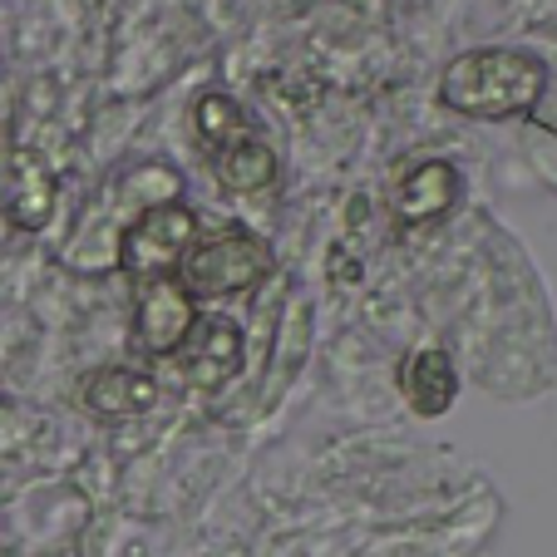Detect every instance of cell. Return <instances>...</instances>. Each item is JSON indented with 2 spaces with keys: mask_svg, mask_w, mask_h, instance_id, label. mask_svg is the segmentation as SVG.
I'll return each instance as SVG.
<instances>
[{
  "mask_svg": "<svg viewBox=\"0 0 557 557\" xmlns=\"http://www.w3.org/2000/svg\"><path fill=\"white\" fill-rule=\"evenodd\" d=\"M193 321H198V301L183 292L178 276H158V282H138L134 296V346L144 356H178L188 341Z\"/></svg>",
  "mask_w": 557,
  "mask_h": 557,
  "instance_id": "5b68a950",
  "label": "cell"
},
{
  "mask_svg": "<svg viewBox=\"0 0 557 557\" xmlns=\"http://www.w3.org/2000/svg\"><path fill=\"white\" fill-rule=\"evenodd\" d=\"M173 360L193 389H222L243 370V326L232 315H198Z\"/></svg>",
  "mask_w": 557,
  "mask_h": 557,
  "instance_id": "8992f818",
  "label": "cell"
},
{
  "mask_svg": "<svg viewBox=\"0 0 557 557\" xmlns=\"http://www.w3.org/2000/svg\"><path fill=\"white\" fill-rule=\"evenodd\" d=\"M212 163V178L222 183L227 193H267L276 178H282V158H276V148L262 138V128L247 138H237V144L218 148V153L208 158Z\"/></svg>",
  "mask_w": 557,
  "mask_h": 557,
  "instance_id": "30bf717a",
  "label": "cell"
},
{
  "mask_svg": "<svg viewBox=\"0 0 557 557\" xmlns=\"http://www.w3.org/2000/svg\"><path fill=\"white\" fill-rule=\"evenodd\" d=\"M85 405L99 420H138L158 405V380L138 366H104L85 380Z\"/></svg>",
  "mask_w": 557,
  "mask_h": 557,
  "instance_id": "ba28073f",
  "label": "cell"
},
{
  "mask_svg": "<svg viewBox=\"0 0 557 557\" xmlns=\"http://www.w3.org/2000/svg\"><path fill=\"white\" fill-rule=\"evenodd\" d=\"M547 95V64L533 50L484 45L440 70V104L463 119H518Z\"/></svg>",
  "mask_w": 557,
  "mask_h": 557,
  "instance_id": "6da1fadb",
  "label": "cell"
},
{
  "mask_svg": "<svg viewBox=\"0 0 557 557\" xmlns=\"http://www.w3.org/2000/svg\"><path fill=\"white\" fill-rule=\"evenodd\" d=\"M400 395L420 420H440L444 410L454 405L459 395V375H454V360L444 350L424 346V350H410L400 366Z\"/></svg>",
  "mask_w": 557,
  "mask_h": 557,
  "instance_id": "9c48e42d",
  "label": "cell"
},
{
  "mask_svg": "<svg viewBox=\"0 0 557 557\" xmlns=\"http://www.w3.org/2000/svg\"><path fill=\"white\" fill-rule=\"evenodd\" d=\"M459 193H463V178L449 158H424V163H414V169L395 183V222H400L405 232L430 227V222L449 218Z\"/></svg>",
  "mask_w": 557,
  "mask_h": 557,
  "instance_id": "52a82bcc",
  "label": "cell"
},
{
  "mask_svg": "<svg viewBox=\"0 0 557 557\" xmlns=\"http://www.w3.org/2000/svg\"><path fill=\"white\" fill-rule=\"evenodd\" d=\"M60 178H54L50 158L35 148H5L0 153V212L21 232H40L54 218Z\"/></svg>",
  "mask_w": 557,
  "mask_h": 557,
  "instance_id": "277c9868",
  "label": "cell"
},
{
  "mask_svg": "<svg viewBox=\"0 0 557 557\" xmlns=\"http://www.w3.org/2000/svg\"><path fill=\"white\" fill-rule=\"evenodd\" d=\"M276 272L272 247L247 227H222L212 237H198L188 257L178 262V282L193 301H218V296H243L262 286Z\"/></svg>",
  "mask_w": 557,
  "mask_h": 557,
  "instance_id": "7a4b0ae2",
  "label": "cell"
},
{
  "mask_svg": "<svg viewBox=\"0 0 557 557\" xmlns=\"http://www.w3.org/2000/svg\"><path fill=\"white\" fill-rule=\"evenodd\" d=\"M202 237L198 227V212L188 208L183 198H169V202H153V208L134 212L119 232V267L124 276L134 282H158V276H173L178 262L188 257V247Z\"/></svg>",
  "mask_w": 557,
  "mask_h": 557,
  "instance_id": "3957f363",
  "label": "cell"
},
{
  "mask_svg": "<svg viewBox=\"0 0 557 557\" xmlns=\"http://www.w3.org/2000/svg\"><path fill=\"white\" fill-rule=\"evenodd\" d=\"M193 128H198V148L202 153H218V148L237 144V138L257 134L252 114H247L243 104L232 95H218V89H208V95H198V104H193Z\"/></svg>",
  "mask_w": 557,
  "mask_h": 557,
  "instance_id": "8fae6325",
  "label": "cell"
}]
</instances>
